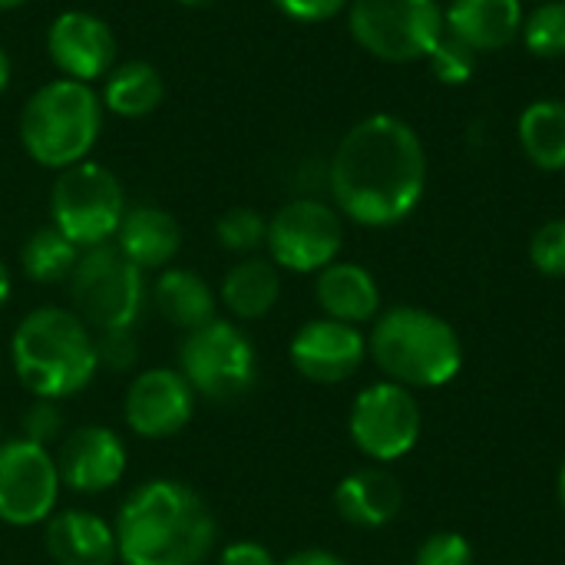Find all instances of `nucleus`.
Wrapping results in <instances>:
<instances>
[{"mask_svg":"<svg viewBox=\"0 0 565 565\" xmlns=\"http://www.w3.org/2000/svg\"><path fill=\"white\" fill-rule=\"evenodd\" d=\"M334 209L364 228L404 222L427 192V149L417 129L394 116L374 113L354 122L331 156Z\"/></svg>","mask_w":565,"mask_h":565,"instance_id":"1","label":"nucleus"},{"mask_svg":"<svg viewBox=\"0 0 565 565\" xmlns=\"http://www.w3.org/2000/svg\"><path fill=\"white\" fill-rule=\"evenodd\" d=\"M113 530L122 565H202L218 543L209 503L182 480L136 487Z\"/></svg>","mask_w":565,"mask_h":565,"instance_id":"2","label":"nucleus"},{"mask_svg":"<svg viewBox=\"0 0 565 565\" xmlns=\"http://www.w3.org/2000/svg\"><path fill=\"white\" fill-rule=\"evenodd\" d=\"M10 364L33 397L66 401L86 391L99 371L96 334L70 308H33L13 328Z\"/></svg>","mask_w":565,"mask_h":565,"instance_id":"3","label":"nucleus"},{"mask_svg":"<svg viewBox=\"0 0 565 565\" xmlns=\"http://www.w3.org/2000/svg\"><path fill=\"white\" fill-rule=\"evenodd\" d=\"M367 354L404 387H444L463 367V344L454 324L427 308L397 305L374 318Z\"/></svg>","mask_w":565,"mask_h":565,"instance_id":"4","label":"nucleus"},{"mask_svg":"<svg viewBox=\"0 0 565 565\" xmlns=\"http://www.w3.org/2000/svg\"><path fill=\"white\" fill-rule=\"evenodd\" d=\"M103 126V99L89 83L50 79L20 113V142L26 156L46 169H70L83 162Z\"/></svg>","mask_w":565,"mask_h":565,"instance_id":"5","label":"nucleus"},{"mask_svg":"<svg viewBox=\"0 0 565 565\" xmlns=\"http://www.w3.org/2000/svg\"><path fill=\"white\" fill-rule=\"evenodd\" d=\"M179 371L192 391L215 404L245 397L258 381V354L252 338L225 318L189 331L179 344Z\"/></svg>","mask_w":565,"mask_h":565,"instance_id":"6","label":"nucleus"},{"mask_svg":"<svg viewBox=\"0 0 565 565\" xmlns=\"http://www.w3.org/2000/svg\"><path fill=\"white\" fill-rule=\"evenodd\" d=\"M66 285L73 311L96 331L132 328L146 305L142 271L109 242L83 248Z\"/></svg>","mask_w":565,"mask_h":565,"instance_id":"7","label":"nucleus"},{"mask_svg":"<svg viewBox=\"0 0 565 565\" xmlns=\"http://www.w3.org/2000/svg\"><path fill=\"white\" fill-rule=\"evenodd\" d=\"M348 30L361 50L384 63H417L447 26L437 0H351Z\"/></svg>","mask_w":565,"mask_h":565,"instance_id":"8","label":"nucleus"},{"mask_svg":"<svg viewBox=\"0 0 565 565\" xmlns=\"http://www.w3.org/2000/svg\"><path fill=\"white\" fill-rule=\"evenodd\" d=\"M50 215L76 248H96L116 238L126 215V192L106 166L83 159L60 169L50 192Z\"/></svg>","mask_w":565,"mask_h":565,"instance_id":"9","label":"nucleus"},{"mask_svg":"<svg viewBox=\"0 0 565 565\" xmlns=\"http://www.w3.org/2000/svg\"><path fill=\"white\" fill-rule=\"evenodd\" d=\"M265 248L285 271L311 275L338 262L344 248L341 212L321 199H291L268 218Z\"/></svg>","mask_w":565,"mask_h":565,"instance_id":"10","label":"nucleus"},{"mask_svg":"<svg viewBox=\"0 0 565 565\" xmlns=\"http://www.w3.org/2000/svg\"><path fill=\"white\" fill-rule=\"evenodd\" d=\"M420 427H424V417H420V404L414 391L394 381L364 387L354 397L351 417H348L354 447L377 463L407 457L420 440Z\"/></svg>","mask_w":565,"mask_h":565,"instance_id":"11","label":"nucleus"},{"mask_svg":"<svg viewBox=\"0 0 565 565\" xmlns=\"http://www.w3.org/2000/svg\"><path fill=\"white\" fill-rule=\"evenodd\" d=\"M60 470L46 447L13 437L0 440V523L26 530L56 513Z\"/></svg>","mask_w":565,"mask_h":565,"instance_id":"12","label":"nucleus"},{"mask_svg":"<svg viewBox=\"0 0 565 565\" xmlns=\"http://www.w3.org/2000/svg\"><path fill=\"white\" fill-rule=\"evenodd\" d=\"M195 397L199 394L179 367H149L126 391V427L139 440H169L192 424Z\"/></svg>","mask_w":565,"mask_h":565,"instance_id":"13","label":"nucleus"},{"mask_svg":"<svg viewBox=\"0 0 565 565\" xmlns=\"http://www.w3.org/2000/svg\"><path fill=\"white\" fill-rule=\"evenodd\" d=\"M53 460L60 470V483L79 497H96L119 487L129 467L122 437L103 424H86L63 434Z\"/></svg>","mask_w":565,"mask_h":565,"instance_id":"14","label":"nucleus"},{"mask_svg":"<svg viewBox=\"0 0 565 565\" xmlns=\"http://www.w3.org/2000/svg\"><path fill=\"white\" fill-rule=\"evenodd\" d=\"M291 364L305 381L315 384H341L361 371L367 358V338L344 321L315 318L298 328L288 344Z\"/></svg>","mask_w":565,"mask_h":565,"instance_id":"15","label":"nucleus"},{"mask_svg":"<svg viewBox=\"0 0 565 565\" xmlns=\"http://www.w3.org/2000/svg\"><path fill=\"white\" fill-rule=\"evenodd\" d=\"M46 50L63 79L93 83L109 76L116 60V36L109 23L89 10H66L46 33Z\"/></svg>","mask_w":565,"mask_h":565,"instance_id":"16","label":"nucleus"},{"mask_svg":"<svg viewBox=\"0 0 565 565\" xmlns=\"http://www.w3.org/2000/svg\"><path fill=\"white\" fill-rule=\"evenodd\" d=\"M43 546L56 565H116V530L89 510H60L43 523Z\"/></svg>","mask_w":565,"mask_h":565,"instance_id":"17","label":"nucleus"},{"mask_svg":"<svg viewBox=\"0 0 565 565\" xmlns=\"http://www.w3.org/2000/svg\"><path fill=\"white\" fill-rule=\"evenodd\" d=\"M523 0H450L444 10V26L463 40L477 56L497 53L516 43L523 33Z\"/></svg>","mask_w":565,"mask_h":565,"instance_id":"18","label":"nucleus"},{"mask_svg":"<svg viewBox=\"0 0 565 565\" xmlns=\"http://www.w3.org/2000/svg\"><path fill=\"white\" fill-rule=\"evenodd\" d=\"M404 507V490L384 467H364L348 473L334 490V510L344 523L358 530H381L397 520Z\"/></svg>","mask_w":565,"mask_h":565,"instance_id":"19","label":"nucleus"},{"mask_svg":"<svg viewBox=\"0 0 565 565\" xmlns=\"http://www.w3.org/2000/svg\"><path fill=\"white\" fill-rule=\"evenodd\" d=\"M116 248L139 271L169 268V262L182 248V225L175 222V215H169L159 205H132L126 209L116 228Z\"/></svg>","mask_w":565,"mask_h":565,"instance_id":"20","label":"nucleus"},{"mask_svg":"<svg viewBox=\"0 0 565 565\" xmlns=\"http://www.w3.org/2000/svg\"><path fill=\"white\" fill-rule=\"evenodd\" d=\"M315 298L324 318H334L354 328L381 315V288L374 275L354 262H331L328 268H321L315 281Z\"/></svg>","mask_w":565,"mask_h":565,"instance_id":"21","label":"nucleus"},{"mask_svg":"<svg viewBox=\"0 0 565 565\" xmlns=\"http://www.w3.org/2000/svg\"><path fill=\"white\" fill-rule=\"evenodd\" d=\"M152 305L162 321H169L179 331H195L218 318V301L212 285L189 268H162V275L152 285Z\"/></svg>","mask_w":565,"mask_h":565,"instance_id":"22","label":"nucleus"},{"mask_svg":"<svg viewBox=\"0 0 565 565\" xmlns=\"http://www.w3.org/2000/svg\"><path fill=\"white\" fill-rule=\"evenodd\" d=\"M281 298V275L271 258L248 255L238 265L228 268L222 281V305L238 321H258L265 318Z\"/></svg>","mask_w":565,"mask_h":565,"instance_id":"23","label":"nucleus"},{"mask_svg":"<svg viewBox=\"0 0 565 565\" xmlns=\"http://www.w3.org/2000/svg\"><path fill=\"white\" fill-rule=\"evenodd\" d=\"M516 139L523 156L543 172L565 169V103L533 99L516 119Z\"/></svg>","mask_w":565,"mask_h":565,"instance_id":"24","label":"nucleus"},{"mask_svg":"<svg viewBox=\"0 0 565 565\" xmlns=\"http://www.w3.org/2000/svg\"><path fill=\"white\" fill-rule=\"evenodd\" d=\"M162 96H166L162 73L146 60H132V63L109 70L106 86H103V106L122 119H136V116L159 109Z\"/></svg>","mask_w":565,"mask_h":565,"instance_id":"25","label":"nucleus"},{"mask_svg":"<svg viewBox=\"0 0 565 565\" xmlns=\"http://www.w3.org/2000/svg\"><path fill=\"white\" fill-rule=\"evenodd\" d=\"M79 252L56 225H46V228H36L23 248H20V265H23V275L36 285H56V281H70L76 262H79Z\"/></svg>","mask_w":565,"mask_h":565,"instance_id":"26","label":"nucleus"},{"mask_svg":"<svg viewBox=\"0 0 565 565\" xmlns=\"http://www.w3.org/2000/svg\"><path fill=\"white\" fill-rule=\"evenodd\" d=\"M520 40L533 56L543 60H559L565 56V0H543L536 3L526 20Z\"/></svg>","mask_w":565,"mask_h":565,"instance_id":"27","label":"nucleus"},{"mask_svg":"<svg viewBox=\"0 0 565 565\" xmlns=\"http://www.w3.org/2000/svg\"><path fill=\"white\" fill-rule=\"evenodd\" d=\"M215 235L222 242L225 252H235V255H255L265 238H268V218L248 205H238V209H228L218 222H215Z\"/></svg>","mask_w":565,"mask_h":565,"instance_id":"28","label":"nucleus"},{"mask_svg":"<svg viewBox=\"0 0 565 565\" xmlns=\"http://www.w3.org/2000/svg\"><path fill=\"white\" fill-rule=\"evenodd\" d=\"M424 63L430 66V76L437 83H444V86H463L477 73V53L463 40H457L454 33H447V30L434 43V50L427 53Z\"/></svg>","mask_w":565,"mask_h":565,"instance_id":"29","label":"nucleus"},{"mask_svg":"<svg viewBox=\"0 0 565 565\" xmlns=\"http://www.w3.org/2000/svg\"><path fill=\"white\" fill-rule=\"evenodd\" d=\"M530 262L546 278H565V218H553L533 232Z\"/></svg>","mask_w":565,"mask_h":565,"instance_id":"30","label":"nucleus"},{"mask_svg":"<svg viewBox=\"0 0 565 565\" xmlns=\"http://www.w3.org/2000/svg\"><path fill=\"white\" fill-rule=\"evenodd\" d=\"M66 420H63V411H60V401H43V397H33V404L23 411L20 417V437L40 444V447H53L63 440V430Z\"/></svg>","mask_w":565,"mask_h":565,"instance_id":"31","label":"nucleus"},{"mask_svg":"<svg viewBox=\"0 0 565 565\" xmlns=\"http://www.w3.org/2000/svg\"><path fill=\"white\" fill-rule=\"evenodd\" d=\"M96 354L99 367L106 371H129L139 361V341L132 328H116V331H96Z\"/></svg>","mask_w":565,"mask_h":565,"instance_id":"32","label":"nucleus"},{"mask_svg":"<svg viewBox=\"0 0 565 565\" xmlns=\"http://www.w3.org/2000/svg\"><path fill=\"white\" fill-rule=\"evenodd\" d=\"M414 565H473V546L463 533H434L417 550Z\"/></svg>","mask_w":565,"mask_h":565,"instance_id":"33","label":"nucleus"},{"mask_svg":"<svg viewBox=\"0 0 565 565\" xmlns=\"http://www.w3.org/2000/svg\"><path fill=\"white\" fill-rule=\"evenodd\" d=\"M351 0H275V7L298 23H324L348 10Z\"/></svg>","mask_w":565,"mask_h":565,"instance_id":"34","label":"nucleus"},{"mask_svg":"<svg viewBox=\"0 0 565 565\" xmlns=\"http://www.w3.org/2000/svg\"><path fill=\"white\" fill-rule=\"evenodd\" d=\"M218 565H278L275 556L255 543V540H238V543H228L222 553H218Z\"/></svg>","mask_w":565,"mask_h":565,"instance_id":"35","label":"nucleus"},{"mask_svg":"<svg viewBox=\"0 0 565 565\" xmlns=\"http://www.w3.org/2000/svg\"><path fill=\"white\" fill-rule=\"evenodd\" d=\"M278 565H348L341 556L328 553V550H301V553H291L285 563Z\"/></svg>","mask_w":565,"mask_h":565,"instance_id":"36","label":"nucleus"},{"mask_svg":"<svg viewBox=\"0 0 565 565\" xmlns=\"http://www.w3.org/2000/svg\"><path fill=\"white\" fill-rule=\"evenodd\" d=\"M10 288H13V285H10V271H7V265L0 262V308H3L7 298H10Z\"/></svg>","mask_w":565,"mask_h":565,"instance_id":"37","label":"nucleus"},{"mask_svg":"<svg viewBox=\"0 0 565 565\" xmlns=\"http://www.w3.org/2000/svg\"><path fill=\"white\" fill-rule=\"evenodd\" d=\"M10 86V56L3 53V46H0V93Z\"/></svg>","mask_w":565,"mask_h":565,"instance_id":"38","label":"nucleus"},{"mask_svg":"<svg viewBox=\"0 0 565 565\" xmlns=\"http://www.w3.org/2000/svg\"><path fill=\"white\" fill-rule=\"evenodd\" d=\"M559 503H563V510H565V463H563V470H559Z\"/></svg>","mask_w":565,"mask_h":565,"instance_id":"39","label":"nucleus"},{"mask_svg":"<svg viewBox=\"0 0 565 565\" xmlns=\"http://www.w3.org/2000/svg\"><path fill=\"white\" fill-rule=\"evenodd\" d=\"M26 0H0V10H13V7H23Z\"/></svg>","mask_w":565,"mask_h":565,"instance_id":"40","label":"nucleus"},{"mask_svg":"<svg viewBox=\"0 0 565 565\" xmlns=\"http://www.w3.org/2000/svg\"><path fill=\"white\" fill-rule=\"evenodd\" d=\"M179 3H185V7H209V3H215V0H179Z\"/></svg>","mask_w":565,"mask_h":565,"instance_id":"41","label":"nucleus"},{"mask_svg":"<svg viewBox=\"0 0 565 565\" xmlns=\"http://www.w3.org/2000/svg\"><path fill=\"white\" fill-rule=\"evenodd\" d=\"M533 3H543V0H533Z\"/></svg>","mask_w":565,"mask_h":565,"instance_id":"42","label":"nucleus"}]
</instances>
